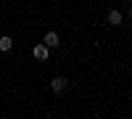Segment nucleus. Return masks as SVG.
<instances>
[{
  "label": "nucleus",
  "mask_w": 132,
  "mask_h": 119,
  "mask_svg": "<svg viewBox=\"0 0 132 119\" xmlns=\"http://www.w3.org/2000/svg\"><path fill=\"white\" fill-rule=\"evenodd\" d=\"M48 53H50V48L45 45V42H37V45L32 48V56H35L37 61H48Z\"/></svg>",
  "instance_id": "1"
},
{
  "label": "nucleus",
  "mask_w": 132,
  "mask_h": 119,
  "mask_svg": "<svg viewBox=\"0 0 132 119\" xmlns=\"http://www.w3.org/2000/svg\"><path fill=\"white\" fill-rule=\"evenodd\" d=\"M42 42H45L48 48H58V42H61V37H58V32H45V37H42Z\"/></svg>",
  "instance_id": "2"
},
{
  "label": "nucleus",
  "mask_w": 132,
  "mask_h": 119,
  "mask_svg": "<svg viewBox=\"0 0 132 119\" xmlns=\"http://www.w3.org/2000/svg\"><path fill=\"white\" fill-rule=\"evenodd\" d=\"M50 88H53V93H63L66 90V80L63 77H53L50 80Z\"/></svg>",
  "instance_id": "3"
},
{
  "label": "nucleus",
  "mask_w": 132,
  "mask_h": 119,
  "mask_svg": "<svg viewBox=\"0 0 132 119\" xmlns=\"http://www.w3.org/2000/svg\"><path fill=\"white\" fill-rule=\"evenodd\" d=\"M108 24H114V27H119V24H122V11H108Z\"/></svg>",
  "instance_id": "4"
},
{
  "label": "nucleus",
  "mask_w": 132,
  "mask_h": 119,
  "mask_svg": "<svg viewBox=\"0 0 132 119\" xmlns=\"http://www.w3.org/2000/svg\"><path fill=\"white\" fill-rule=\"evenodd\" d=\"M13 48V40L11 37H0V50H11Z\"/></svg>",
  "instance_id": "5"
},
{
  "label": "nucleus",
  "mask_w": 132,
  "mask_h": 119,
  "mask_svg": "<svg viewBox=\"0 0 132 119\" xmlns=\"http://www.w3.org/2000/svg\"><path fill=\"white\" fill-rule=\"evenodd\" d=\"M129 21H132V11H129Z\"/></svg>",
  "instance_id": "6"
}]
</instances>
